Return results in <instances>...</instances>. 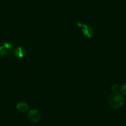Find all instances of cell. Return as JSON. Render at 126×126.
<instances>
[{
    "instance_id": "obj_1",
    "label": "cell",
    "mask_w": 126,
    "mask_h": 126,
    "mask_svg": "<svg viewBox=\"0 0 126 126\" xmlns=\"http://www.w3.org/2000/svg\"><path fill=\"white\" fill-rule=\"evenodd\" d=\"M108 103L112 109L117 110L122 106L124 103V99L121 94L113 93L108 98Z\"/></svg>"
},
{
    "instance_id": "obj_2",
    "label": "cell",
    "mask_w": 126,
    "mask_h": 126,
    "mask_svg": "<svg viewBox=\"0 0 126 126\" xmlns=\"http://www.w3.org/2000/svg\"><path fill=\"white\" fill-rule=\"evenodd\" d=\"M76 25L80 27L82 30V34L88 38H93L94 35V30L92 25L88 24H83L81 22H77Z\"/></svg>"
},
{
    "instance_id": "obj_3",
    "label": "cell",
    "mask_w": 126,
    "mask_h": 126,
    "mask_svg": "<svg viewBox=\"0 0 126 126\" xmlns=\"http://www.w3.org/2000/svg\"><path fill=\"white\" fill-rule=\"evenodd\" d=\"M13 47L11 43L9 42H4L0 45V56H6L10 54L13 51Z\"/></svg>"
},
{
    "instance_id": "obj_4",
    "label": "cell",
    "mask_w": 126,
    "mask_h": 126,
    "mask_svg": "<svg viewBox=\"0 0 126 126\" xmlns=\"http://www.w3.org/2000/svg\"><path fill=\"white\" fill-rule=\"evenodd\" d=\"M28 118L31 122H33V123H37L40 121L41 114L38 110L32 109L29 111Z\"/></svg>"
},
{
    "instance_id": "obj_5",
    "label": "cell",
    "mask_w": 126,
    "mask_h": 126,
    "mask_svg": "<svg viewBox=\"0 0 126 126\" xmlns=\"http://www.w3.org/2000/svg\"><path fill=\"white\" fill-rule=\"evenodd\" d=\"M14 54L17 59H22L26 56L27 50L24 47L22 46L16 47L14 50Z\"/></svg>"
},
{
    "instance_id": "obj_6",
    "label": "cell",
    "mask_w": 126,
    "mask_h": 126,
    "mask_svg": "<svg viewBox=\"0 0 126 126\" xmlns=\"http://www.w3.org/2000/svg\"><path fill=\"white\" fill-rule=\"evenodd\" d=\"M16 109L19 112L24 113V112H26L27 111H29V105L27 103L22 101V102L19 103L16 105Z\"/></svg>"
},
{
    "instance_id": "obj_7",
    "label": "cell",
    "mask_w": 126,
    "mask_h": 126,
    "mask_svg": "<svg viewBox=\"0 0 126 126\" xmlns=\"http://www.w3.org/2000/svg\"><path fill=\"white\" fill-rule=\"evenodd\" d=\"M120 91L122 94L126 95V83H123L120 88Z\"/></svg>"
},
{
    "instance_id": "obj_8",
    "label": "cell",
    "mask_w": 126,
    "mask_h": 126,
    "mask_svg": "<svg viewBox=\"0 0 126 126\" xmlns=\"http://www.w3.org/2000/svg\"><path fill=\"white\" fill-rule=\"evenodd\" d=\"M112 90L114 93H117V92H118V85H114L112 87Z\"/></svg>"
}]
</instances>
